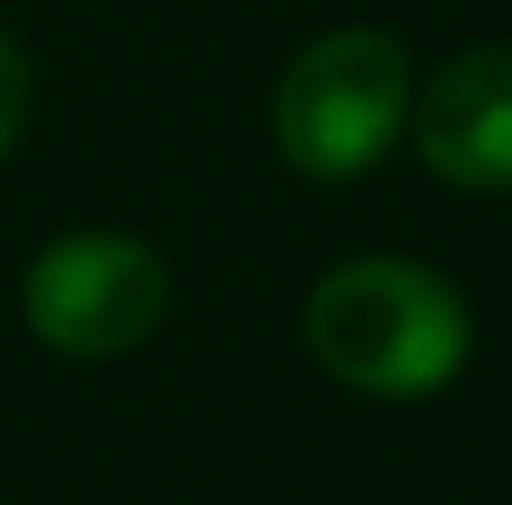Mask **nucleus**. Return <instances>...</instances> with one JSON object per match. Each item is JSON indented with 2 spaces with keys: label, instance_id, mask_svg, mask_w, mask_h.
<instances>
[{
  "label": "nucleus",
  "instance_id": "7ed1b4c3",
  "mask_svg": "<svg viewBox=\"0 0 512 505\" xmlns=\"http://www.w3.org/2000/svg\"><path fill=\"white\" fill-rule=\"evenodd\" d=\"M173 305L167 256L132 229H63L21 270V319L63 360H118L160 333Z\"/></svg>",
  "mask_w": 512,
  "mask_h": 505
},
{
  "label": "nucleus",
  "instance_id": "20e7f679",
  "mask_svg": "<svg viewBox=\"0 0 512 505\" xmlns=\"http://www.w3.org/2000/svg\"><path fill=\"white\" fill-rule=\"evenodd\" d=\"M409 139L443 187L512 194V42H478L450 56L416 90Z\"/></svg>",
  "mask_w": 512,
  "mask_h": 505
},
{
  "label": "nucleus",
  "instance_id": "f03ea898",
  "mask_svg": "<svg viewBox=\"0 0 512 505\" xmlns=\"http://www.w3.org/2000/svg\"><path fill=\"white\" fill-rule=\"evenodd\" d=\"M416 111L409 49L388 28H326L312 35L270 90V146L298 180L346 187L374 173L402 139Z\"/></svg>",
  "mask_w": 512,
  "mask_h": 505
},
{
  "label": "nucleus",
  "instance_id": "f257e3e1",
  "mask_svg": "<svg viewBox=\"0 0 512 505\" xmlns=\"http://www.w3.org/2000/svg\"><path fill=\"white\" fill-rule=\"evenodd\" d=\"M471 305L416 256H346L305 291V353L367 402H429L471 367Z\"/></svg>",
  "mask_w": 512,
  "mask_h": 505
},
{
  "label": "nucleus",
  "instance_id": "39448f33",
  "mask_svg": "<svg viewBox=\"0 0 512 505\" xmlns=\"http://www.w3.org/2000/svg\"><path fill=\"white\" fill-rule=\"evenodd\" d=\"M28 118H35V63H28V49L0 28V167H7L14 146L28 139Z\"/></svg>",
  "mask_w": 512,
  "mask_h": 505
}]
</instances>
